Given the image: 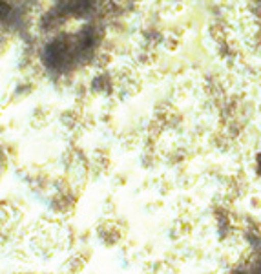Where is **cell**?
I'll return each mask as SVG.
<instances>
[{"instance_id":"obj_1","label":"cell","mask_w":261,"mask_h":274,"mask_svg":"<svg viewBox=\"0 0 261 274\" xmlns=\"http://www.w3.org/2000/svg\"><path fill=\"white\" fill-rule=\"evenodd\" d=\"M256 168H257V174L261 176V154L257 156V161H256Z\"/></svg>"}]
</instances>
